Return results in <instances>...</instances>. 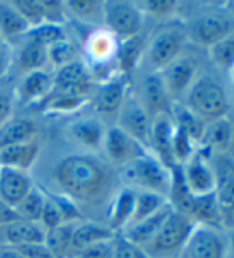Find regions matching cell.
<instances>
[{
    "instance_id": "39",
    "label": "cell",
    "mask_w": 234,
    "mask_h": 258,
    "mask_svg": "<svg viewBox=\"0 0 234 258\" xmlns=\"http://www.w3.org/2000/svg\"><path fill=\"white\" fill-rule=\"evenodd\" d=\"M12 7L18 12L29 27H35L45 23V10L42 0H13Z\"/></svg>"
},
{
    "instance_id": "19",
    "label": "cell",
    "mask_w": 234,
    "mask_h": 258,
    "mask_svg": "<svg viewBox=\"0 0 234 258\" xmlns=\"http://www.w3.org/2000/svg\"><path fill=\"white\" fill-rule=\"evenodd\" d=\"M116 233H113L107 225L96 223V222H78L73 228L72 239H70V253L69 258L78 253L80 250L86 249L96 242L113 239Z\"/></svg>"
},
{
    "instance_id": "54",
    "label": "cell",
    "mask_w": 234,
    "mask_h": 258,
    "mask_svg": "<svg viewBox=\"0 0 234 258\" xmlns=\"http://www.w3.org/2000/svg\"><path fill=\"white\" fill-rule=\"evenodd\" d=\"M45 258H54V256H51V255H48V256H45Z\"/></svg>"
},
{
    "instance_id": "1",
    "label": "cell",
    "mask_w": 234,
    "mask_h": 258,
    "mask_svg": "<svg viewBox=\"0 0 234 258\" xmlns=\"http://www.w3.org/2000/svg\"><path fill=\"white\" fill-rule=\"evenodd\" d=\"M53 177L61 195L73 203H91L99 200L109 188V169L90 155H69L54 166Z\"/></svg>"
},
{
    "instance_id": "42",
    "label": "cell",
    "mask_w": 234,
    "mask_h": 258,
    "mask_svg": "<svg viewBox=\"0 0 234 258\" xmlns=\"http://www.w3.org/2000/svg\"><path fill=\"white\" fill-rule=\"evenodd\" d=\"M54 201L56 207L59 209V214L62 217V222L64 223H76V222H82V214L78 211L76 203H73L70 198H67L64 195H48Z\"/></svg>"
},
{
    "instance_id": "53",
    "label": "cell",
    "mask_w": 234,
    "mask_h": 258,
    "mask_svg": "<svg viewBox=\"0 0 234 258\" xmlns=\"http://www.w3.org/2000/svg\"><path fill=\"white\" fill-rule=\"evenodd\" d=\"M4 45H7V43H5V40H4V38L0 37V46H4Z\"/></svg>"
},
{
    "instance_id": "51",
    "label": "cell",
    "mask_w": 234,
    "mask_h": 258,
    "mask_svg": "<svg viewBox=\"0 0 234 258\" xmlns=\"http://www.w3.org/2000/svg\"><path fill=\"white\" fill-rule=\"evenodd\" d=\"M10 67V49L7 45L0 46V77H4Z\"/></svg>"
},
{
    "instance_id": "12",
    "label": "cell",
    "mask_w": 234,
    "mask_h": 258,
    "mask_svg": "<svg viewBox=\"0 0 234 258\" xmlns=\"http://www.w3.org/2000/svg\"><path fill=\"white\" fill-rule=\"evenodd\" d=\"M183 166H185L182 172L183 182L187 190L193 196H204V195L215 193L217 177L201 155H193Z\"/></svg>"
},
{
    "instance_id": "31",
    "label": "cell",
    "mask_w": 234,
    "mask_h": 258,
    "mask_svg": "<svg viewBox=\"0 0 234 258\" xmlns=\"http://www.w3.org/2000/svg\"><path fill=\"white\" fill-rule=\"evenodd\" d=\"M78 223V222H76ZM76 223H62L45 233V247L54 258H69L70 239Z\"/></svg>"
},
{
    "instance_id": "37",
    "label": "cell",
    "mask_w": 234,
    "mask_h": 258,
    "mask_svg": "<svg viewBox=\"0 0 234 258\" xmlns=\"http://www.w3.org/2000/svg\"><path fill=\"white\" fill-rule=\"evenodd\" d=\"M45 198L46 196L42 191H38L37 188H32L24 200L15 207L19 220H27V222L38 223V220H40V215H42V211H43Z\"/></svg>"
},
{
    "instance_id": "28",
    "label": "cell",
    "mask_w": 234,
    "mask_h": 258,
    "mask_svg": "<svg viewBox=\"0 0 234 258\" xmlns=\"http://www.w3.org/2000/svg\"><path fill=\"white\" fill-rule=\"evenodd\" d=\"M88 54L93 59V64H109L115 59L116 43L115 37L110 32H94L90 34L86 43Z\"/></svg>"
},
{
    "instance_id": "55",
    "label": "cell",
    "mask_w": 234,
    "mask_h": 258,
    "mask_svg": "<svg viewBox=\"0 0 234 258\" xmlns=\"http://www.w3.org/2000/svg\"><path fill=\"white\" fill-rule=\"evenodd\" d=\"M232 74H234V69H232Z\"/></svg>"
},
{
    "instance_id": "22",
    "label": "cell",
    "mask_w": 234,
    "mask_h": 258,
    "mask_svg": "<svg viewBox=\"0 0 234 258\" xmlns=\"http://www.w3.org/2000/svg\"><path fill=\"white\" fill-rule=\"evenodd\" d=\"M40 147L35 141L0 148V167H12V169L27 172L34 166Z\"/></svg>"
},
{
    "instance_id": "3",
    "label": "cell",
    "mask_w": 234,
    "mask_h": 258,
    "mask_svg": "<svg viewBox=\"0 0 234 258\" xmlns=\"http://www.w3.org/2000/svg\"><path fill=\"white\" fill-rule=\"evenodd\" d=\"M194 226L196 223L188 215L175 211L174 207L156 234L142 245V250L148 258H179Z\"/></svg>"
},
{
    "instance_id": "13",
    "label": "cell",
    "mask_w": 234,
    "mask_h": 258,
    "mask_svg": "<svg viewBox=\"0 0 234 258\" xmlns=\"http://www.w3.org/2000/svg\"><path fill=\"white\" fill-rule=\"evenodd\" d=\"M175 133V123L169 113H160L153 116L151 120V131H150V145L154 148L158 160L168 167L174 169L175 161L172 156V139Z\"/></svg>"
},
{
    "instance_id": "41",
    "label": "cell",
    "mask_w": 234,
    "mask_h": 258,
    "mask_svg": "<svg viewBox=\"0 0 234 258\" xmlns=\"http://www.w3.org/2000/svg\"><path fill=\"white\" fill-rule=\"evenodd\" d=\"M67 10L78 18V19H94L96 16H102L104 2H94V0H70L64 2Z\"/></svg>"
},
{
    "instance_id": "20",
    "label": "cell",
    "mask_w": 234,
    "mask_h": 258,
    "mask_svg": "<svg viewBox=\"0 0 234 258\" xmlns=\"http://www.w3.org/2000/svg\"><path fill=\"white\" fill-rule=\"evenodd\" d=\"M69 134L78 145L90 148V150H97L104 144L105 127L97 118L83 116L70 123Z\"/></svg>"
},
{
    "instance_id": "7",
    "label": "cell",
    "mask_w": 234,
    "mask_h": 258,
    "mask_svg": "<svg viewBox=\"0 0 234 258\" xmlns=\"http://www.w3.org/2000/svg\"><path fill=\"white\" fill-rule=\"evenodd\" d=\"M118 127L124 131L134 141H137L142 147L150 145V131H151V116L145 110L140 101L135 97L126 96L120 108Z\"/></svg>"
},
{
    "instance_id": "27",
    "label": "cell",
    "mask_w": 234,
    "mask_h": 258,
    "mask_svg": "<svg viewBox=\"0 0 234 258\" xmlns=\"http://www.w3.org/2000/svg\"><path fill=\"white\" fill-rule=\"evenodd\" d=\"M143 97H145V110L150 116L160 113H168L169 108V94L166 91L160 74H153L145 78L143 82Z\"/></svg>"
},
{
    "instance_id": "15",
    "label": "cell",
    "mask_w": 234,
    "mask_h": 258,
    "mask_svg": "<svg viewBox=\"0 0 234 258\" xmlns=\"http://www.w3.org/2000/svg\"><path fill=\"white\" fill-rule=\"evenodd\" d=\"M194 72H196V64L190 57L183 56H179L171 64L161 69L160 77L169 97H177L187 91L193 85Z\"/></svg>"
},
{
    "instance_id": "23",
    "label": "cell",
    "mask_w": 234,
    "mask_h": 258,
    "mask_svg": "<svg viewBox=\"0 0 234 258\" xmlns=\"http://www.w3.org/2000/svg\"><path fill=\"white\" fill-rule=\"evenodd\" d=\"M185 215H188L194 223L206 226H218L220 225V206L217 203L215 193L193 196L187 207Z\"/></svg>"
},
{
    "instance_id": "45",
    "label": "cell",
    "mask_w": 234,
    "mask_h": 258,
    "mask_svg": "<svg viewBox=\"0 0 234 258\" xmlns=\"http://www.w3.org/2000/svg\"><path fill=\"white\" fill-rule=\"evenodd\" d=\"M135 7H137L140 12H147L153 16L164 18V16H169L175 12L177 2H174V0H148V2L135 4Z\"/></svg>"
},
{
    "instance_id": "44",
    "label": "cell",
    "mask_w": 234,
    "mask_h": 258,
    "mask_svg": "<svg viewBox=\"0 0 234 258\" xmlns=\"http://www.w3.org/2000/svg\"><path fill=\"white\" fill-rule=\"evenodd\" d=\"M113 258H148V255L142 250V247L129 242L121 234H116Z\"/></svg>"
},
{
    "instance_id": "9",
    "label": "cell",
    "mask_w": 234,
    "mask_h": 258,
    "mask_svg": "<svg viewBox=\"0 0 234 258\" xmlns=\"http://www.w3.org/2000/svg\"><path fill=\"white\" fill-rule=\"evenodd\" d=\"M234 24L229 18L220 13H204L190 24V37L202 46H212L223 38L232 35Z\"/></svg>"
},
{
    "instance_id": "46",
    "label": "cell",
    "mask_w": 234,
    "mask_h": 258,
    "mask_svg": "<svg viewBox=\"0 0 234 258\" xmlns=\"http://www.w3.org/2000/svg\"><path fill=\"white\" fill-rule=\"evenodd\" d=\"M113 250H115V237L109 241L96 242L75 253L70 258H113Z\"/></svg>"
},
{
    "instance_id": "21",
    "label": "cell",
    "mask_w": 234,
    "mask_h": 258,
    "mask_svg": "<svg viewBox=\"0 0 234 258\" xmlns=\"http://www.w3.org/2000/svg\"><path fill=\"white\" fill-rule=\"evenodd\" d=\"M172 209H174V206L171 203L166 204L161 211L150 215L148 218H145V220L135 223V225H131L128 228H124V230L121 231V236L126 237L129 242L139 245V247L145 245L156 234V231L160 230V226L163 225V222L166 220V218H168V215L172 212Z\"/></svg>"
},
{
    "instance_id": "8",
    "label": "cell",
    "mask_w": 234,
    "mask_h": 258,
    "mask_svg": "<svg viewBox=\"0 0 234 258\" xmlns=\"http://www.w3.org/2000/svg\"><path fill=\"white\" fill-rule=\"evenodd\" d=\"M187 35L177 27H164L158 31L148 45V61L154 69H164L177 59L185 46Z\"/></svg>"
},
{
    "instance_id": "49",
    "label": "cell",
    "mask_w": 234,
    "mask_h": 258,
    "mask_svg": "<svg viewBox=\"0 0 234 258\" xmlns=\"http://www.w3.org/2000/svg\"><path fill=\"white\" fill-rule=\"evenodd\" d=\"M15 220H19L15 207L8 206L7 203H4L2 200H0V226L8 225V223H12Z\"/></svg>"
},
{
    "instance_id": "38",
    "label": "cell",
    "mask_w": 234,
    "mask_h": 258,
    "mask_svg": "<svg viewBox=\"0 0 234 258\" xmlns=\"http://www.w3.org/2000/svg\"><path fill=\"white\" fill-rule=\"evenodd\" d=\"M46 54H48V62H51L53 66H56L57 69L70 64L78 59V46L64 38L61 42H56L51 46L46 48Z\"/></svg>"
},
{
    "instance_id": "33",
    "label": "cell",
    "mask_w": 234,
    "mask_h": 258,
    "mask_svg": "<svg viewBox=\"0 0 234 258\" xmlns=\"http://www.w3.org/2000/svg\"><path fill=\"white\" fill-rule=\"evenodd\" d=\"M174 118H175V126L180 127L182 131L187 134L191 142H201L204 131H206V124L202 123L199 116L194 115L188 107L185 105H175L174 107Z\"/></svg>"
},
{
    "instance_id": "35",
    "label": "cell",
    "mask_w": 234,
    "mask_h": 258,
    "mask_svg": "<svg viewBox=\"0 0 234 258\" xmlns=\"http://www.w3.org/2000/svg\"><path fill=\"white\" fill-rule=\"evenodd\" d=\"M23 38L24 40L34 42L37 45H42V46L48 48L56 42L64 40V38H67V37H65V31H64L62 24L42 23V24L29 29L27 34Z\"/></svg>"
},
{
    "instance_id": "26",
    "label": "cell",
    "mask_w": 234,
    "mask_h": 258,
    "mask_svg": "<svg viewBox=\"0 0 234 258\" xmlns=\"http://www.w3.org/2000/svg\"><path fill=\"white\" fill-rule=\"evenodd\" d=\"M145 48V38L142 34H137L134 37L124 38L118 45H116V66H118L120 74L128 77L129 74L134 72V69L137 67L140 57L143 54Z\"/></svg>"
},
{
    "instance_id": "17",
    "label": "cell",
    "mask_w": 234,
    "mask_h": 258,
    "mask_svg": "<svg viewBox=\"0 0 234 258\" xmlns=\"http://www.w3.org/2000/svg\"><path fill=\"white\" fill-rule=\"evenodd\" d=\"M32 188V178L27 172L12 167H0V200L8 206L16 207Z\"/></svg>"
},
{
    "instance_id": "6",
    "label": "cell",
    "mask_w": 234,
    "mask_h": 258,
    "mask_svg": "<svg viewBox=\"0 0 234 258\" xmlns=\"http://www.w3.org/2000/svg\"><path fill=\"white\" fill-rule=\"evenodd\" d=\"M226 241L217 228L196 225L179 258H225Z\"/></svg>"
},
{
    "instance_id": "47",
    "label": "cell",
    "mask_w": 234,
    "mask_h": 258,
    "mask_svg": "<svg viewBox=\"0 0 234 258\" xmlns=\"http://www.w3.org/2000/svg\"><path fill=\"white\" fill-rule=\"evenodd\" d=\"M215 196L220 207L234 206V172L228 174L225 178L217 180Z\"/></svg>"
},
{
    "instance_id": "4",
    "label": "cell",
    "mask_w": 234,
    "mask_h": 258,
    "mask_svg": "<svg viewBox=\"0 0 234 258\" xmlns=\"http://www.w3.org/2000/svg\"><path fill=\"white\" fill-rule=\"evenodd\" d=\"M187 107L201 120L212 123L225 118L228 112V99L223 88L213 78L202 77L190 86Z\"/></svg>"
},
{
    "instance_id": "50",
    "label": "cell",
    "mask_w": 234,
    "mask_h": 258,
    "mask_svg": "<svg viewBox=\"0 0 234 258\" xmlns=\"http://www.w3.org/2000/svg\"><path fill=\"white\" fill-rule=\"evenodd\" d=\"M220 225L225 228H234V206L220 207Z\"/></svg>"
},
{
    "instance_id": "2",
    "label": "cell",
    "mask_w": 234,
    "mask_h": 258,
    "mask_svg": "<svg viewBox=\"0 0 234 258\" xmlns=\"http://www.w3.org/2000/svg\"><path fill=\"white\" fill-rule=\"evenodd\" d=\"M121 180L134 191H150L166 196L172 188V174L158 158L145 153L121 166Z\"/></svg>"
},
{
    "instance_id": "18",
    "label": "cell",
    "mask_w": 234,
    "mask_h": 258,
    "mask_svg": "<svg viewBox=\"0 0 234 258\" xmlns=\"http://www.w3.org/2000/svg\"><path fill=\"white\" fill-rule=\"evenodd\" d=\"M53 91V75L45 71L27 72L18 86V101L24 105H38Z\"/></svg>"
},
{
    "instance_id": "5",
    "label": "cell",
    "mask_w": 234,
    "mask_h": 258,
    "mask_svg": "<svg viewBox=\"0 0 234 258\" xmlns=\"http://www.w3.org/2000/svg\"><path fill=\"white\" fill-rule=\"evenodd\" d=\"M102 19L105 21L109 32L121 40L140 34L142 12L129 2H104Z\"/></svg>"
},
{
    "instance_id": "36",
    "label": "cell",
    "mask_w": 234,
    "mask_h": 258,
    "mask_svg": "<svg viewBox=\"0 0 234 258\" xmlns=\"http://www.w3.org/2000/svg\"><path fill=\"white\" fill-rule=\"evenodd\" d=\"M207 147L213 150H226L231 142V126L226 118H220V120L212 121L209 126H206L202 141Z\"/></svg>"
},
{
    "instance_id": "16",
    "label": "cell",
    "mask_w": 234,
    "mask_h": 258,
    "mask_svg": "<svg viewBox=\"0 0 234 258\" xmlns=\"http://www.w3.org/2000/svg\"><path fill=\"white\" fill-rule=\"evenodd\" d=\"M45 230L40 223L15 220L0 226V247H21L27 244H43Z\"/></svg>"
},
{
    "instance_id": "52",
    "label": "cell",
    "mask_w": 234,
    "mask_h": 258,
    "mask_svg": "<svg viewBox=\"0 0 234 258\" xmlns=\"http://www.w3.org/2000/svg\"><path fill=\"white\" fill-rule=\"evenodd\" d=\"M0 258H26L15 247H0Z\"/></svg>"
},
{
    "instance_id": "48",
    "label": "cell",
    "mask_w": 234,
    "mask_h": 258,
    "mask_svg": "<svg viewBox=\"0 0 234 258\" xmlns=\"http://www.w3.org/2000/svg\"><path fill=\"white\" fill-rule=\"evenodd\" d=\"M13 112V97L10 93L0 89V126L10 120Z\"/></svg>"
},
{
    "instance_id": "14",
    "label": "cell",
    "mask_w": 234,
    "mask_h": 258,
    "mask_svg": "<svg viewBox=\"0 0 234 258\" xmlns=\"http://www.w3.org/2000/svg\"><path fill=\"white\" fill-rule=\"evenodd\" d=\"M126 96H128V77L115 74L97 88L93 105L99 113H115L121 108Z\"/></svg>"
},
{
    "instance_id": "43",
    "label": "cell",
    "mask_w": 234,
    "mask_h": 258,
    "mask_svg": "<svg viewBox=\"0 0 234 258\" xmlns=\"http://www.w3.org/2000/svg\"><path fill=\"white\" fill-rule=\"evenodd\" d=\"M45 204H43V211H42V215H40V220H38V223H40V226L46 231L50 230H54L56 226L62 225V217L59 214V209L56 207L54 201L51 200L50 196L45 195Z\"/></svg>"
},
{
    "instance_id": "24",
    "label": "cell",
    "mask_w": 234,
    "mask_h": 258,
    "mask_svg": "<svg viewBox=\"0 0 234 258\" xmlns=\"http://www.w3.org/2000/svg\"><path fill=\"white\" fill-rule=\"evenodd\" d=\"M35 134L37 124L31 118H10L0 126V148L31 142Z\"/></svg>"
},
{
    "instance_id": "25",
    "label": "cell",
    "mask_w": 234,
    "mask_h": 258,
    "mask_svg": "<svg viewBox=\"0 0 234 258\" xmlns=\"http://www.w3.org/2000/svg\"><path fill=\"white\" fill-rule=\"evenodd\" d=\"M134 203H135V191L131 188H123V190L115 196V200L110 206L109 212V223L107 226L113 233L118 234L129 225L131 217L134 212Z\"/></svg>"
},
{
    "instance_id": "34",
    "label": "cell",
    "mask_w": 234,
    "mask_h": 258,
    "mask_svg": "<svg viewBox=\"0 0 234 258\" xmlns=\"http://www.w3.org/2000/svg\"><path fill=\"white\" fill-rule=\"evenodd\" d=\"M18 62L26 72L43 71V67L48 62L46 48L42 45H37L34 42L24 40L21 49H19V54H18Z\"/></svg>"
},
{
    "instance_id": "10",
    "label": "cell",
    "mask_w": 234,
    "mask_h": 258,
    "mask_svg": "<svg viewBox=\"0 0 234 258\" xmlns=\"http://www.w3.org/2000/svg\"><path fill=\"white\" fill-rule=\"evenodd\" d=\"M93 83V75L86 62L76 59V61L59 67L53 75V88L57 91L70 93L76 96H83L90 93Z\"/></svg>"
},
{
    "instance_id": "32",
    "label": "cell",
    "mask_w": 234,
    "mask_h": 258,
    "mask_svg": "<svg viewBox=\"0 0 234 258\" xmlns=\"http://www.w3.org/2000/svg\"><path fill=\"white\" fill-rule=\"evenodd\" d=\"M166 204H169L168 198H166V196L150 193V191H135L134 212H132L131 222H129L128 226L135 225V223L145 220V218H148L150 215L161 211ZM128 226H126V228H128Z\"/></svg>"
},
{
    "instance_id": "40",
    "label": "cell",
    "mask_w": 234,
    "mask_h": 258,
    "mask_svg": "<svg viewBox=\"0 0 234 258\" xmlns=\"http://www.w3.org/2000/svg\"><path fill=\"white\" fill-rule=\"evenodd\" d=\"M209 54L213 64H217L223 71L234 69V34L223 38L218 43L209 48Z\"/></svg>"
},
{
    "instance_id": "29",
    "label": "cell",
    "mask_w": 234,
    "mask_h": 258,
    "mask_svg": "<svg viewBox=\"0 0 234 258\" xmlns=\"http://www.w3.org/2000/svg\"><path fill=\"white\" fill-rule=\"evenodd\" d=\"M86 102H88V99L83 96L57 91V89L53 88V91L38 105L50 113H72V112L80 110Z\"/></svg>"
},
{
    "instance_id": "30",
    "label": "cell",
    "mask_w": 234,
    "mask_h": 258,
    "mask_svg": "<svg viewBox=\"0 0 234 258\" xmlns=\"http://www.w3.org/2000/svg\"><path fill=\"white\" fill-rule=\"evenodd\" d=\"M27 23L18 15L10 2H0V37L4 40H16L24 37L29 31Z\"/></svg>"
},
{
    "instance_id": "11",
    "label": "cell",
    "mask_w": 234,
    "mask_h": 258,
    "mask_svg": "<svg viewBox=\"0 0 234 258\" xmlns=\"http://www.w3.org/2000/svg\"><path fill=\"white\" fill-rule=\"evenodd\" d=\"M102 147L107 156H109V160L120 166H124L126 163L147 153L137 141H134L132 137L121 131L118 126L107 129Z\"/></svg>"
}]
</instances>
